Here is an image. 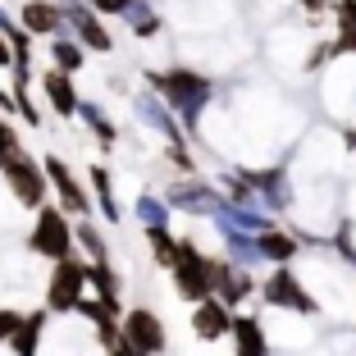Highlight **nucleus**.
<instances>
[{
  "label": "nucleus",
  "instance_id": "nucleus-13",
  "mask_svg": "<svg viewBox=\"0 0 356 356\" xmlns=\"http://www.w3.org/2000/svg\"><path fill=\"white\" fill-rule=\"evenodd\" d=\"M242 178L261 192V201L270 210H288L293 206V188H288V174H283V169H265V174L261 169H242Z\"/></svg>",
  "mask_w": 356,
  "mask_h": 356
},
{
  "label": "nucleus",
  "instance_id": "nucleus-16",
  "mask_svg": "<svg viewBox=\"0 0 356 356\" xmlns=\"http://www.w3.org/2000/svg\"><path fill=\"white\" fill-rule=\"evenodd\" d=\"M215 224H220V220H215ZM220 233H224V247H229V261H233V265L252 270V265H261V261H265L261 247H256V233L238 229V224H220Z\"/></svg>",
  "mask_w": 356,
  "mask_h": 356
},
{
  "label": "nucleus",
  "instance_id": "nucleus-11",
  "mask_svg": "<svg viewBox=\"0 0 356 356\" xmlns=\"http://www.w3.org/2000/svg\"><path fill=\"white\" fill-rule=\"evenodd\" d=\"M42 96L51 101V110L60 119H78V92H74V74L64 69H42Z\"/></svg>",
  "mask_w": 356,
  "mask_h": 356
},
{
  "label": "nucleus",
  "instance_id": "nucleus-5",
  "mask_svg": "<svg viewBox=\"0 0 356 356\" xmlns=\"http://www.w3.org/2000/svg\"><path fill=\"white\" fill-rule=\"evenodd\" d=\"M0 169H5V183H10V192L19 197V206H28V210L46 206V165H37L32 156L14 151Z\"/></svg>",
  "mask_w": 356,
  "mask_h": 356
},
{
  "label": "nucleus",
  "instance_id": "nucleus-17",
  "mask_svg": "<svg viewBox=\"0 0 356 356\" xmlns=\"http://www.w3.org/2000/svg\"><path fill=\"white\" fill-rule=\"evenodd\" d=\"M137 115H142V124H147V128L165 133L169 142H183V137H188V133H183V119L169 115V110L156 101V96H137Z\"/></svg>",
  "mask_w": 356,
  "mask_h": 356
},
{
  "label": "nucleus",
  "instance_id": "nucleus-32",
  "mask_svg": "<svg viewBox=\"0 0 356 356\" xmlns=\"http://www.w3.org/2000/svg\"><path fill=\"white\" fill-rule=\"evenodd\" d=\"M110 356H147V352H142L128 334H119V343H110Z\"/></svg>",
  "mask_w": 356,
  "mask_h": 356
},
{
  "label": "nucleus",
  "instance_id": "nucleus-18",
  "mask_svg": "<svg viewBox=\"0 0 356 356\" xmlns=\"http://www.w3.org/2000/svg\"><path fill=\"white\" fill-rule=\"evenodd\" d=\"M233 343H238V356H270V343H265V329L256 315H233Z\"/></svg>",
  "mask_w": 356,
  "mask_h": 356
},
{
  "label": "nucleus",
  "instance_id": "nucleus-3",
  "mask_svg": "<svg viewBox=\"0 0 356 356\" xmlns=\"http://www.w3.org/2000/svg\"><path fill=\"white\" fill-rule=\"evenodd\" d=\"M74 242H78V233L69 229V220H64V206H42L37 210V224H32V233H28V252L32 256L64 261V256H74Z\"/></svg>",
  "mask_w": 356,
  "mask_h": 356
},
{
  "label": "nucleus",
  "instance_id": "nucleus-33",
  "mask_svg": "<svg viewBox=\"0 0 356 356\" xmlns=\"http://www.w3.org/2000/svg\"><path fill=\"white\" fill-rule=\"evenodd\" d=\"M87 5H92L96 14H124L128 5H133V0H87Z\"/></svg>",
  "mask_w": 356,
  "mask_h": 356
},
{
  "label": "nucleus",
  "instance_id": "nucleus-36",
  "mask_svg": "<svg viewBox=\"0 0 356 356\" xmlns=\"http://www.w3.org/2000/svg\"><path fill=\"white\" fill-rule=\"evenodd\" d=\"M10 28H14V19H10L5 10H0V32H10Z\"/></svg>",
  "mask_w": 356,
  "mask_h": 356
},
{
  "label": "nucleus",
  "instance_id": "nucleus-27",
  "mask_svg": "<svg viewBox=\"0 0 356 356\" xmlns=\"http://www.w3.org/2000/svg\"><path fill=\"white\" fill-rule=\"evenodd\" d=\"M169 210H174L169 201H160V197H151V192H147V197L137 201V220H142V229H165Z\"/></svg>",
  "mask_w": 356,
  "mask_h": 356
},
{
  "label": "nucleus",
  "instance_id": "nucleus-1",
  "mask_svg": "<svg viewBox=\"0 0 356 356\" xmlns=\"http://www.w3.org/2000/svg\"><path fill=\"white\" fill-rule=\"evenodd\" d=\"M147 83L156 87L160 96H165V105L174 110L178 119H183V128H197L201 124V110L210 105V78H201V74H192V69H169V74H147Z\"/></svg>",
  "mask_w": 356,
  "mask_h": 356
},
{
  "label": "nucleus",
  "instance_id": "nucleus-4",
  "mask_svg": "<svg viewBox=\"0 0 356 356\" xmlns=\"http://www.w3.org/2000/svg\"><path fill=\"white\" fill-rule=\"evenodd\" d=\"M174 293L192 306L215 297V265H210L192 242H183V256H178V265H174Z\"/></svg>",
  "mask_w": 356,
  "mask_h": 356
},
{
  "label": "nucleus",
  "instance_id": "nucleus-19",
  "mask_svg": "<svg viewBox=\"0 0 356 356\" xmlns=\"http://www.w3.org/2000/svg\"><path fill=\"white\" fill-rule=\"evenodd\" d=\"M256 247H261V256L274 261V265H288L297 252H302V242H297L293 233H279V229H261L256 233Z\"/></svg>",
  "mask_w": 356,
  "mask_h": 356
},
{
  "label": "nucleus",
  "instance_id": "nucleus-31",
  "mask_svg": "<svg viewBox=\"0 0 356 356\" xmlns=\"http://www.w3.org/2000/svg\"><path fill=\"white\" fill-rule=\"evenodd\" d=\"M19 325H23L19 311H0V343H10V338L19 334Z\"/></svg>",
  "mask_w": 356,
  "mask_h": 356
},
{
  "label": "nucleus",
  "instance_id": "nucleus-6",
  "mask_svg": "<svg viewBox=\"0 0 356 356\" xmlns=\"http://www.w3.org/2000/svg\"><path fill=\"white\" fill-rule=\"evenodd\" d=\"M261 297H265V306H283V311H297V315H315L320 311L315 297L302 288V279H297L288 265H279V270L261 283Z\"/></svg>",
  "mask_w": 356,
  "mask_h": 356
},
{
  "label": "nucleus",
  "instance_id": "nucleus-15",
  "mask_svg": "<svg viewBox=\"0 0 356 356\" xmlns=\"http://www.w3.org/2000/svg\"><path fill=\"white\" fill-rule=\"evenodd\" d=\"M19 23L32 32V37H51V32H60L64 23H69V14H64V5H51V0H28L19 14Z\"/></svg>",
  "mask_w": 356,
  "mask_h": 356
},
{
  "label": "nucleus",
  "instance_id": "nucleus-26",
  "mask_svg": "<svg viewBox=\"0 0 356 356\" xmlns=\"http://www.w3.org/2000/svg\"><path fill=\"white\" fill-rule=\"evenodd\" d=\"M83 51H87V46L78 42V37H74V42H69V37H60V42L51 46L55 69H64V74H78V69H83Z\"/></svg>",
  "mask_w": 356,
  "mask_h": 356
},
{
  "label": "nucleus",
  "instance_id": "nucleus-22",
  "mask_svg": "<svg viewBox=\"0 0 356 356\" xmlns=\"http://www.w3.org/2000/svg\"><path fill=\"white\" fill-rule=\"evenodd\" d=\"M78 119H83V124H92V133H96V142H101V147H115V142H119V128L105 119L101 105L83 101V105H78Z\"/></svg>",
  "mask_w": 356,
  "mask_h": 356
},
{
  "label": "nucleus",
  "instance_id": "nucleus-29",
  "mask_svg": "<svg viewBox=\"0 0 356 356\" xmlns=\"http://www.w3.org/2000/svg\"><path fill=\"white\" fill-rule=\"evenodd\" d=\"M74 233H78V242H83V252L92 256V261H110V252H105V238H101V229H96V224L87 220V215H83V224H78Z\"/></svg>",
  "mask_w": 356,
  "mask_h": 356
},
{
  "label": "nucleus",
  "instance_id": "nucleus-20",
  "mask_svg": "<svg viewBox=\"0 0 356 356\" xmlns=\"http://www.w3.org/2000/svg\"><path fill=\"white\" fill-rule=\"evenodd\" d=\"M42 329H46V311L28 315V320H23V325H19V334L10 338L14 356H37V352H42Z\"/></svg>",
  "mask_w": 356,
  "mask_h": 356
},
{
  "label": "nucleus",
  "instance_id": "nucleus-28",
  "mask_svg": "<svg viewBox=\"0 0 356 356\" xmlns=\"http://www.w3.org/2000/svg\"><path fill=\"white\" fill-rule=\"evenodd\" d=\"M92 288L105 297V302L119 306V279H115V270H110V261H92Z\"/></svg>",
  "mask_w": 356,
  "mask_h": 356
},
{
  "label": "nucleus",
  "instance_id": "nucleus-23",
  "mask_svg": "<svg viewBox=\"0 0 356 356\" xmlns=\"http://www.w3.org/2000/svg\"><path fill=\"white\" fill-rule=\"evenodd\" d=\"M147 242H151V256H156L165 270H174L178 256H183V242H178L169 229H147Z\"/></svg>",
  "mask_w": 356,
  "mask_h": 356
},
{
  "label": "nucleus",
  "instance_id": "nucleus-34",
  "mask_svg": "<svg viewBox=\"0 0 356 356\" xmlns=\"http://www.w3.org/2000/svg\"><path fill=\"white\" fill-rule=\"evenodd\" d=\"M14 60H19V51H14V42L0 32V64H10V69H14Z\"/></svg>",
  "mask_w": 356,
  "mask_h": 356
},
{
  "label": "nucleus",
  "instance_id": "nucleus-2",
  "mask_svg": "<svg viewBox=\"0 0 356 356\" xmlns=\"http://www.w3.org/2000/svg\"><path fill=\"white\" fill-rule=\"evenodd\" d=\"M87 288H92V261H74V256L55 261V274L46 283V311H55V315L78 311Z\"/></svg>",
  "mask_w": 356,
  "mask_h": 356
},
{
  "label": "nucleus",
  "instance_id": "nucleus-9",
  "mask_svg": "<svg viewBox=\"0 0 356 356\" xmlns=\"http://www.w3.org/2000/svg\"><path fill=\"white\" fill-rule=\"evenodd\" d=\"M46 178L55 183V192H60V206L69 210V215H78V220H83L87 210H92V201H87L83 183H78V178L69 174V165H64L60 156H46Z\"/></svg>",
  "mask_w": 356,
  "mask_h": 356
},
{
  "label": "nucleus",
  "instance_id": "nucleus-25",
  "mask_svg": "<svg viewBox=\"0 0 356 356\" xmlns=\"http://www.w3.org/2000/svg\"><path fill=\"white\" fill-rule=\"evenodd\" d=\"M92 188H96V201H101V215L110 224H119V206H115V192H110V169L105 165H92Z\"/></svg>",
  "mask_w": 356,
  "mask_h": 356
},
{
  "label": "nucleus",
  "instance_id": "nucleus-30",
  "mask_svg": "<svg viewBox=\"0 0 356 356\" xmlns=\"http://www.w3.org/2000/svg\"><path fill=\"white\" fill-rule=\"evenodd\" d=\"M14 151H19V137H14V124H10V119H0V165H5V160H10Z\"/></svg>",
  "mask_w": 356,
  "mask_h": 356
},
{
  "label": "nucleus",
  "instance_id": "nucleus-35",
  "mask_svg": "<svg viewBox=\"0 0 356 356\" xmlns=\"http://www.w3.org/2000/svg\"><path fill=\"white\" fill-rule=\"evenodd\" d=\"M302 10H311V14H320V10H325V0H302Z\"/></svg>",
  "mask_w": 356,
  "mask_h": 356
},
{
  "label": "nucleus",
  "instance_id": "nucleus-14",
  "mask_svg": "<svg viewBox=\"0 0 356 356\" xmlns=\"http://www.w3.org/2000/svg\"><path fill=\"white\" fill-rule=\"evenodd\" d=\"M210 265H215V297H224L229 306L247 302V297L256 293L252 274L242 270V265H233V261H210Z\"/></svg>",
  "mask_w": 356,
  "mask_h": 356
},
{
  "label": "nucleus",
  "instance_id": "nucleus-7",
  "mask_svg": "<svg viewBox=\"0 0 356 356\" xmlns=\"http://www.w3.org/2000/svg\"><path fill=\"white\" fill-rule=\"evenodd\" d=\"M64 14H69V28H74V37L87 46V51H110V32H105V23H101V14L92 10V5H83V0H64Z\"/></svg>",
  "mask_w": 356,
  "mask_h": 356
},
{
  "label": "nucleus",
  "instance_id": "nucleus-21",
  "mask_svg": "<svg viewBox=\"0 0 356 356\" xmlns=\"http://www.w3.org/2000/svg\"><path fill=\"white\" fill-rule=\"evenodd\" d=\"M334 14H338V42H334V55H356V0H338Z\"/></svg>",
  "mask_w": 356,
  "mask_h": 356
},
{
  "label": "nucleus",
  "instance_id": "nucleus-12",
  "mask_svg": "<svg viewBox=\"0 0 356 356\" xmlns=\"http://www.w3.org/2000/svg\"><path fill=\"white\" fill-rule=\"evenodd\" d=\"M124 334L133 338L137 347H142V352L147 356H160L165 352V325H160V315H151V311H128L124 315Z\"/></svg>",
  "mask_w": 356,
  "mask_h": 356
},
{
  "label": "nucleus",
  "instance_id": "nucleus-8",
  "mask_svg": "<svg viewBox=\"0 0 356 356\" xmlns=\"http://www.w3.org/2000/svg\"><path fill=\"white\" fill-rule=\"evenodd\" d=\"M192 334H197L201 343H215V338L233 334V306L224 302V297L197 302V311H192Z\"/></svg>",
  "mask_w": 356,
  "mask_h": 356
},
{
  "label": "nucleus",
  "instance_id": "nucleus-24",
  "mask_svg": "<svg viewBox=\"0 0 356 356\" xmlns=\"http://www.w3.org/2000/svg\"><path fill=\"white\" fill-rule=\"evenodd\" d=\"M124 19H128V28H133L137 37H156V32H160V14L151 10L147 0H133V5L124 10Z\"/></svg>",
  "mask_w": 356,
  "mask_h": 356
},
{
  "label": "nucleus",
  "instance_id": "nucleus-10",
  "mask_svg": "<svg viewBox=\"0 0 356 356\" xmlns=\"http://www.w3.org/2000/svg\"><path fill=\"white\" fill-rule=\"evenodd\" d=\"M165 201H169L174 210H188V215H215V210H220L229 197L192 178V183H178V188H169V197H165Z\"/></svg>",
  "mask_w": 356,
  "mask_h": 356
}]
</instances>
